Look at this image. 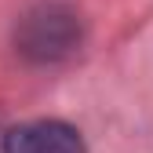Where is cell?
I'll use <instances>...</instances> for the list:
<instances>
[{"label": "cell", "mask_w": 153, "mask_h": 153, "mask_svg": "<svg viewBox=\"0 0 153 153\" xmlns=\"http://www.w3.org/2000/svg\"><path fill=\"white\" fill-rule=\"evenodd\" d=\"M15 40L18 51L33 62H59L80 44V15L62 0H44L18 22Z\"/></svg>", "instance_id": "cell-1"}, {"label": "cell", "mask_w": 153, "mask_h": 153, "mask_svg": "<svg viewBox=\"0 0 153 153\" xmlns=\"http://www.w3.org/2000/svg\"><path fill=\"white\" fill-rule=\"evenodd\" d=\"M4 153H88L80 131L66 120H29L4 135Z\"/></svg>", "instance_id": "cell-2"}]
</instances>
